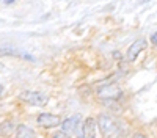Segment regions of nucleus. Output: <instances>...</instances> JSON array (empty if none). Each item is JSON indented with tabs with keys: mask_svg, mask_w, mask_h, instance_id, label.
Instances as JSON below:
<instances>
[{
	"mask_svg": "<svg viewBox=\"0 0 157 138\" xmlns=\"http://www.w3.org/2000/svg\"><path fill=\"white\" fill-rule=\"evenodd\" d=\"M98 127L101 129L104 136H109V138H112L118 133V125H116L115 119L110 118L109 115H101L98 118Z\"/></svg>",
	"mask_w": 157,
	"mask_h": 138,
	"instance_id": "1",
	"label": "nucleus"
},
{
	"mask_svg": "<svg viewBox=\"0 0 157 138\" xmlns=\"http://www.w3.org/2000/svg\"><path fill=\"white\" fill-rule=\"evenodd\" d=\"M121 94H123V91H121V88L118 86L116 83L104 85V86L99 88V91H98V96L102 100H115V99L120 97Z\"/></svg>",
	"mask_w": 157,
	"mask_h": 138,
	"instance_id": "2",
	"label": "nucleus"
},
{
	"mask_svg": "<svg viewBox=\"0 0 157 138\" xmlns=\"http://www.w3.org/2000/svg\"><path fill=\"white\" fill-rule=\"evenodd\" d=\"M21 99L25 100V102L30 104V105H35V107H43L49 100L44 93H39V91H24L21 94Z\"/></svg>",
	"mask_w": 157,
	"mask_h": 138,
	"instance_id": "3",
	"label": "nucleus"
},
{
	"mask_svg": "<svg viewBox=\"0 0 157 138\" xmlns=\"http://www.w3.org/2000/svg\"><path fill=\"white\" fill-rule=\"evenodd\" d=\"M36 122H38V125H41V127L50 129V127H57V125H60L61 119H60V116L52 115V113H41V115H38Z\"/></svg>",
	"mask_w": 157,
	"mask_h": 138,
	"instance_id": "4",
	"label": "nucleus"
},
{
	"mask_svg": "<svg viewBox=\"0 0 157 138\" xmlns=\"http://www.w3.org/2000/svg\"><path fill=\"white\" fill-rule=\"evenodd\" d=\"M145 47H146V41L145 39H137V41H134L132 44H130V47H129V50H127V60L129 61H135V58L145 50Z\"/></svg>",
	"mask_w": 157,
	"mask_h": 138,
	"instance_id": "5",
	"label": "nucleus"
},
{
	"mask_svg": "<svg viewBox=\"0 0 157 138\" xmlns=\"http://www.w3.org/2000/svg\"><path fill=\"white\" fill-rule=\"evenodd\" d=\"M83 138H98V121L88 118L83 122Z\"/></svg>",
	"mask_w": 157,
	"mask_h": 138,
	"instance_id": "6",
	"label": "nucleus"
},
{
	"mask_svg": "<svg viewBox=\"0 0 157 138\" xmlns=\"http://www.w3.org/2000/svg\"><path fill=\"white\" fill-rule=\"evenodd\" d=\"M78 124H80V116H78V115L71 116V118H68V119H64L63 124H61L63 132L68 133V135L75 133V130H77V127H78Z\"/></svg>",
	"mask_w": 157,
	"mask_h": 138,
	"instance_id": "7",
	"label": "nucleus"
},
{
	"mask_svg": "<svg viewBox=\"0 0 157 138\" xmlns=\"http://www.w3.org/2000/svg\"><path fill=\"white\" fill-rule=\"evenodd\" d=\"M14 132H16V125H14L13 121L6 119V121H3L2 124H0V136H2V138H8Z\"/></svg>",
	"mask_w": 157,
	"mask_h": 138,
	"instance_id": "8",
	"label": "nucleus"
},
{
	"mask_svg": "<svg viewBox=\"0 0 157 138\" xmlns=\"http://www.w3.org/2000/svg\"><path fill=\"white\" fill-rule=\"evenodd\" d=\"M16 138H35V132L25 124H21L16 127Z\"/></svg>",
	"mask_w": 157,
	"mask_h": 138,
	"instance_id": "9",
	"label": "nucleus"
},
{
	"mask_svg": "<svg viewBox=\"0 0 157 138\" xmlns=\"http://www.w3.org/2000/svg\"><path fill=\"white\" fill-rule=\"evenodd\" d=\"M52 138H69V135H68V133H64V132H57Z\"/></svg>",
	"mask_w": 157,
	"mask_h": 138,
	"instance_id": "10",
	"label": "nucleus"
},
{
	"mask_svg": "<svg viewBox=\"0 0 157 138\" xmlns=\"http://www.w3.org/2000/svg\"><path fill=\"white\" fill-rule=\"evenodd\" d=\"M151 44L157 46V32H154V33L151 35Z\"/></svg>",
	"mask_w": 157,
	"mask_h": 138,
	"instance_id": "11",
	"label": "nucleus"
},
{
	"mask_svg": "<svg viewBox=\"0 0 157 138\" xmlns=\"http://www.w3.org/2000/svg\"><path fill=\"white\" fill-rule=\"evenodd\" d=\"M14 2H16V0H3L5 5H11V3H14Z\"/></svg>",
	"mask_w": 157,
	"mask_h": 138,
	"instance_id": "12",
	"label": "nucleus"
},
{
	"mask_svg": "<svg viewBox=\"0 0 157 138\" xmlns=\"http://www.w3.org/2000/svg\"><path fill=\"white\" fill-rule=\"evenodd\" d=\"M134 138H146V136L143 135V133H135V135H134Z\"/></svg>",
	"mask_w": 157,
	"mask_h": 138,
	"instance_id": "13",
	"label": "nucleus"
},
{
	"mask_svg": "<svg viewBox=\"0 0 157 138\" xmlns=\"http://www.w3.org/2000/svg\"><path fill=\"white\" fill-rule=\"evenodd\" d=\"M2 93H3V86L0 85V97H2Z\"/></svg>",
	"mask_w": 157,
	"mask_h": 138,
	"instance_id": "14",
	"label": "nucleus"
},
{
	"mask_svg": "<svg viewBox=\"0 0 157 138\" xmlns=\"http://www.w3.org/2000/svg\"><path fill=\"white\" fill-rule=\"evenodd\" d=\"M146 2H149V0H140V3H146Z\"/></svg>",
	"mask_w": 157,
	"mask_h": 138,
	"instance_id": "15",
	"label": "nucleus"
}]
</instances>
